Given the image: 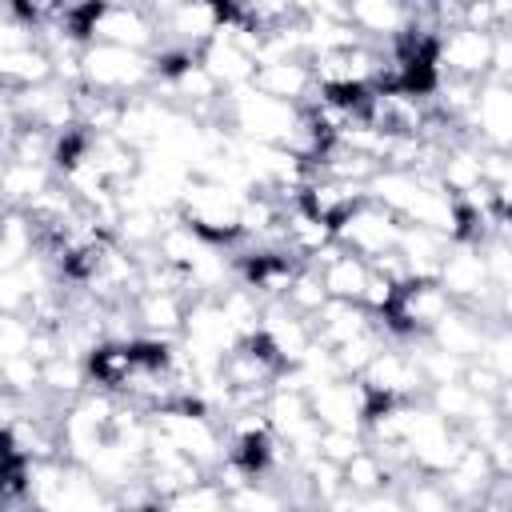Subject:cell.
<instances>
[{"label":"cell","mask_w":512,"mask_h":512,"mask_svg":"<svg viewBox=\"0 0 512 512\" xmlns=\"http://www.w3.org/2000/svg\"><path fill=\"white\" fill-rule=\"evenodd\" d=\"M252 88H260L264 96L288 100V104H308V100L320 92V80H316L312 56H284V60H264V64H256Z\"/></svg>","instance_id":"cell-9"},{"label":"cell","mask_w":512,"mask_h":512,"mask_svg":"<svg viewBox=\"0 0 512 512\" xmlns=\"http://www.w3.org/2000/svg\"><path fill=\"white\" fill-rule=\"evenodd\" d=\"M316 268H320L324 288H328L332 300H360L364 288H368V276H372V260H364V256H356L340 244H332L316 260Z\"/></svg>","instance_id":"cell-15"},{"label":"cell","mask_w":512,"mask_h":512,"mask_svg":"<svg viewBox=\"0 0 512 512\" xmlns=\"http://www.w3.org/2000/svg\"><path fill=\"white\" fill-rule=\"evenodd\" d=\"M360 380L372 396V408L392 404V400H424V392H428V376L420 368V356H416L412 340H388L372 356V364L360 372Z\"/></svg>","instance_id":"cell-4"},{"label":"cell","mask_w":512,"mask_h":512,"mask_svg":"<svg viewBox=\"0 0 512 512\" xmlns=\"http://www.w3.org/2000/svg\"><path fill=\"white\" fill-rule=\"evenodd\" d=\"M328 300H332V296H328V288H324L320 268H316V264H300L296 276H292V284H288V292H284V304H288L292 312H300V316L312 320Z\"/></svg>","instance_id":"cell-19"},{"label":"cell","mask_w":512,"mask_h":512,"mask_svg":"<svg viewBox=\"0 0 512 512\" xmlns=\"http://www.w3.org/2000/svg\"><path fill=\"white\" fill-rule=\"evenodd\" d=\"M308 400H312V416L320 420V428H352V432H364V424H368L372 396H368V388H364L360 376L320 380V384L308 388Z\"/></svg>","instance_id":"cell-7"},{"label":"cell","mask_w":512,"mask_h":512,"mask_svg":"<svg viewBox=\"0 0 512 512\" xmlns=\"http://www.w3.org/2000/svg\"><path fill=\"white\" fill-rule=\"evenodd\" d=\"M364 196H368V184H364V180L328 176V172H312V180H308L304 192H300V200H304L312 212H320L324 220H332V228H336V220H340L348 208H356Z\"/></svg>","instance_id":"cell-14"},{"label":"cell","mask_w":512,"mask_h":512,"mask_svg":"<svg viewBox=\"0 0 512 512\" xmlns=\"http://www.w3.org/2000/svg\"><path fill=\"white\" fill-rule=\"evenodd\" d=\"M400 228H404V220L392 208H384L380 200L364 196L356 208H348L336 220V244L356 252V256H364V260H376V256L396 252Z\"/></svg>","instance_id":"cell-5"},{"label":"cell","mask_w":512,"mask_h":512,"mask_svg":"<svg viewBox=\"0 0 512 512\" xmlns=\"http://www.w3.org/2000/svg\"><path fill=\"white\" fill-rule=\"evenodd\" d=\"M468 124H472V136L480 144L512 148V84L488 76L480 84V96H476V108H472Z\"/></svg>","instance_id":"cell-12"},{"label":"cell","mask_w":512,"mask_h":512,"mask_svg":"<svg viewBox=\"0 0 512 512\" xmlns=\"http://www.w3.org/2000/svg\"><path fill=\"white\" fill-rule=\"evenodd\" d=\"M0 80L4 88H36L56 80V60L44 44H24V48H0Z\"/></svg>","instance_id":"cell-16"},{"label":"cell","mask_w":512,"mask_h":512,"mask_svg":"<svg viewBox=\"0 0 512 512\" xmlns=\"http://www.w3.org/2000/svg\"><path fill=\"white\" fill-rule=\"evenodd\" d=\"M244 188L208 180V176H188L176 200V216L192 224L204 240L220 248H236L244 240Z\"/></svg>","instance_id":"cell-1"},{"label":"cell","mask_w":512,"mask_h":512,"mask_svg":"<svg viewBox=\"0 0 512 512\" xmlns=\"http://www.w3.org/2000/svg\"><path fill=\"white\" fill-rule=\"evenodd\" d=\"M380 324V316H372L360 300H328L316 316H312V332L324 348H340L364 332H372Z\"/></svg>","instance_id":"cell-13"},{"label":"cell","mask_w":512,"mask_h":512,"mask_svg":"<svg viewBox=\"0 0 512 512\" xmlns=\"http://www.w3.org/2000/svg\"><path fill=\"white\" fill-rule=\"evenodd\" d=\"M492 52H496V32L484 28H444L436 36V68L444 76H460V80H488L492 76Z\"/></svg>","instance_id":"cell-6"},{"label":"cell","mask_w":512,"mask_h":512,"mask_svg":"<svg viewBox=\"0 0 512 512\" xmlns=\"http://www.w3.org/2000/svg\"><path fill=\"white\" fill-rule=\"evenodd\" d=\"M456 308L452 292L440 284V276H408L400 284L396 304L380 316V324L388 328L392 340H420L432 336L436 324Z\"/></svg>","instance_id":"cell-3"},{"label":"cell","mask_w":512,"mask_h":512,"mask_svg":"<svg viewBox=\"0 0 512 512\" xmlns=\"http://www.w3.org/2000/svg\"><path fill=\"white\" fill-rule=\"evenodd\" d=\"M448 244H452V236H444V232H432L424 224H404L396 252L404 256V264H408L412 276H436Z\"/></svg>","instance_id":"cell-17"},{"label":"cell","mask_w":512,"mask_h":512,"mask_svg":"<svg viewBox=\"0 0 512 512\" xmlns=\"http://www.w3.org/2000/svg\"><path fill=\"white\" fill-rule=\"evenodd\" d=\"M260 336L272 344V352L280 356V364H284V368L304 364V356L316 348L312 320H308V316H300V312H292L284 300H268V304H264Z\"/></svg>","instance_id":"cell-8"},{"label":"cell","mask_w":512,"mask_h":512,"mask_svg":"<svg viewBox=\"0 0 512 512\" xmlns=\"http://www.w3.org/2000/svg\"><path fill=\"white\" fill-rule=\"evenodd\" d=\"M188 304H192V296L168 292V288H140L132 296V312H136L140 332L144 336H160V340H180Z\"/></svg>","instance_id":"cell-11"},{"label":"cell","mask_w":512,"mask_h":512,"mask_svg":"<svg viewBox=\"0 0 512 512\" xmlns=\"http://www.w3.org/2000/svg\"><path fill=\"white\" fill-rule=\"evenodd\" d=\"M52 180H56V168L52 164L4 160V208H28Z\"/></svg>","instance_id":"cell-18"},{"label":"cell","mask_w":512,"mask_h":512,"mask_svg":"<svg viewBox=\"0 0 512 512\" xmlns=\"http://www.w3.org/2000/svg\"><path fill=\"white\" fill-rule=\"evenodd\" d=\"M160 80L156 72V52H140V48H124V44H84L80 52V84L92 92H108V96H136V92H152Z\"/></svg>","instance_id":"cell-2"},{"label":"cell","mask_w":512,"mask_h":512,"mask_svg":"<svg viewBox=\"0 0 512 512\" xmlns=\"http://www.w3.org/2000/svg\"><path fill=\"white\" fill-rule=\"evenodd\" d=\"M344 20L372 44H392L412 24L408 0H344Z\"/></svg>","instance_id":"cell-10"},{"label":"cell","mask_w":512,"mask_h":512,"mask_svg":"<svg viewBox=\"0 0 512 512\" xmlns=\"http://www.w3.org/2000/svg\"><path fill=\"white\" fill-rule=\"evenodd\" d=\"M496 412H500L504 420H512V380L500 384V392H496Z\"/></svg>","instance_id":"cell-20"}]
</instances>
